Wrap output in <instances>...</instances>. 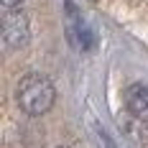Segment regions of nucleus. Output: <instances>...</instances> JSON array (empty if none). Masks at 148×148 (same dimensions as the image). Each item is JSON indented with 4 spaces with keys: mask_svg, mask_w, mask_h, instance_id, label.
<instances>
[{
    "mask_svg": "<svg viewBox=\"0 0 148 148\" xmlns=\"http://www.w3.org/2000/svg\"><path fill=\"white\" fill-rule=\"evenodd\" d=\"M61 148H66V146H61Z\"/></svg>",
    "mask_w": 148,
    "mask_h": 148,
    "instance_id": "obj_5",
    "label": "nucleus"
},
{
    "mask_svg": "<svg viewBox=\"0 0 148 148\" xmlns=\"http://www.w3.org/2000/svg\"><path fill=\"white\" fill-rule=\"evenodd\" d=\"M125 107H128V112L135 115V118L146 115L148 112V87L146 84L135 82V84H130V87L125 89Z\"/></svg>",
    "mask_w": 148,
    "mask_h": 148,
    "instance_id": "obj_3",
    "label": "nucleus"
},
{
    "mask_svg": "<svg viewBox=\"0 0 148 148\" xmlns=\"http://www.w3.org/2000/svg\"><path fill=\"white\" fill-rule=\"evenodd\" d=\"M31 41V26H28V15L23 10H5L3 15V44L5 49H23Z\"/></svg>",
    "mask_w": 148,
    "mask_h": 148,
    "instance_id": "obj_2",
    "label": "nucleus"
},
{
    "mask_svg": "<svg viewBox=\"0 0 148 148\" xmlns=\"http://www.w3.org/2000/svg\"><path fill=\"white\" fill-rule=\"evenodd\" d=\"M15 102H18V107L26 115L38 118V115H46L54 107V102H56V89L51 84V79L44 77V74H26L18 82Z\"/></svg>",
    "mask_w": 148,
    "mask_h": 148,
    "instance_id": "obj_1",
    "label": "nucleus"
},
{
    "mask_svg": "<svg viewBox=\"0 0 148 148\" xmlns=\"http://www.w3.org/2000/svg\"><path fill=\"white\" fill-rule=\"evenodd\" d=\"M0 3H3V8H5V10H15L23 0H0Z\"/></svg>",
    "mask_w": 148,
    "mask_h": 148,
    "instance_id": "obj_4",
    "label": "nucleus"
}]
</instances>
